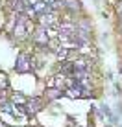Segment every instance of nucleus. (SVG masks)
<instances>
[{"label": "nucleus", "mask_w": 122, "mask_h": 127, "mask_svg": "<svg viewBox=\"0 0 122 127\" xmlns=\"http://www.w3.org/2000/svg\"><path fill=\"white\" fill-rule=\"evenodd\" d=\"M67 96H70V98H89V92H87L83 83H76L74 87L67 90Z\"/></svg>", "instance_id": "nucleus-1"}, {"label": "nucleus", "mask_w": 122, "mask_h": 127, "mask_svg": "<svg viewBox=\"0 0 122 127\" xmlns=\"http://www.w3.org/2000/svg\"><path fill=\"white\" fill-rule=\"evenodd\" d=\"M32 68V63H30V57L26 54H20L19 57H17V64H15V70L17 72H20V74H24V72H28V70Z\"/></svg>", "instance_id": "nucleus-2"}, {"label": "nucleus", "mask_w": 122, "mask_h": 127, "mask_svg": "<svg viewBox=\"0 0 122 127\" xmlns=\"http://www.w3.org/2000/svg\"><path fill=\"white\" fill-rule=\"evenodd\" d=\"M35 42H37L39 46H46V42H48V30H46V28H39L37 30Z\"/></svg>", "instance_id": "nucleus-3"}, {"label": "nucleus", "mask_w": 122, "mask_h": 127, "mask_svg": "<svg viewBox=\"0 0 122 127\" xmlns=\"http://www.w3.org/2000/svg\"><path fill=\"white\" fill-rule=\"evenodd\" d=\"M41 99L39 98H33L32 101H28V105H26V109L24 111L28 112V114H33V112H37V111H41Z\"/></svg>", "instance_id": "nucleus-4"}, {"label": "nucleus", "mask_w": 122, "mask_h": 127, "mask_svg": "<svg viewBox=\"0 0 122 127\" xmlns=\"http://www.w3.org/2000/svg\"><path fill=\"white\" fill-rule=\"evenodd\" d=\"M15 35H17V37H26V19H24V17H20L19 22H17Z\"/></svg>", "instance_id": "nucleus-5"}, {"label": "nucleus", "mask_w": 122, "mask_h": 127, "mask_svg": "<svg viewBox=\"0 0 122 127\" xmlns=\"http://www.w3.org/2000/svg\"><path fill=\"white\" fill-rule=\"evenodd\" d=\"M72 66H74V70H89V61H85V59H80V61H74L72 63Z\"/></svg>", "instance_id": "nucleus-6"}, {"label": "nucleus", "mask_w": 122, "mask_h": 127, "mask_svg": "<svg viewBox=\"0 0 122 127\" xmlns=\"http://www.w3.org/2000/svg\"><path fill=\"white\" fill-rule=\"evenodd\" d=\"M68 52H70V48L61 46L59 50H58V57H59V59H67V57H68Z\"/></svg>", "instance_id": "nucleus-7"}, {"label": "nucleus", "mask_w": 122, "mask_h": 127, "mask_svg": "<svg viewBox=\"0 0 122 127\" xmlns=\"http://www.w3.org/2000/svg\"><path fill=\"white\" fill-rule=\"evenodd\" d=\"M61 94H63V92L58 90V89H50V90H48V98H52V99H54V98H59Z\"/></svg>", "instance_id": "nucleus-8"}, {"label": "nucleus", "mask_w": 122, "mask_h": 127, "mask_svg": "<svg viewBox=\"0 0 122 127\" xmlns=\"http://www.w3.org/2000/svg\"><path fill=\"white\" fill-rule=\"evenodd\" d=\"M67 7H70V9H78V0H67Z\"/></svg>", "instance_id": "nucleus-9"}, {"label": "nucleus", "mask_w": 122, "mask_h": 127, "mask_svg": "<svg viewBox=\"0 0 122 127\" xmlns=\"http://www.w3.org/2000/svg\"><path fill=\"white\" fill-rule=\"evenodd\" d=\"M0 87H7V79H6V76H0Z\"/></svg>", "instance_id": "nucleus-10"}, {"label": "nucleus", "mask_w": 122, "mask_h": 127, "mask_svg": "<svg viewBox=\"0 0 122 127\" xmlns=\"http://www.w3.org/2000/svg\"><path fill=\"white\" fill-rule=\"evenodd\" d=\"M13 101H19V103H24V98H22V96H13Z\"/></svg>", "instance_id": "nucleus-11"}, {"label": "nucleus", "mask_w": 122, "mask_h": 127, "mask_svg": "<svg viewBox=\"0 0 122 127\" xmlns=\"http://www.w3.org/2000/svg\"><path fill=\"white\" fill-rule=\"evenodd\" d=\"M0 127H6V125H4V124H0Z\"/></svg>", "instance_id": "nucleus-12"}]
</instances>
